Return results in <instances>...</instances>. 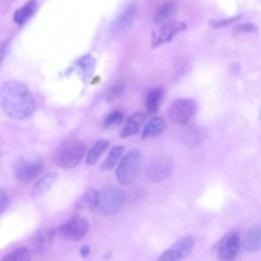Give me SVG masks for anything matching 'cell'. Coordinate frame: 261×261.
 I'll use <instances>...</instances> for the list:
<instances>
[{"instance_id": "6da1fadb", "label": "cell", "mask_w": 261, "mask_h": 261, "mask_svg": "<svg viewBox=\"0 0 261 261\" xmlns=\"http://www.w3.org/2000/svg\"><path fill=\"white\" fill-rule=\"evenodd\" d=\"M0 105L5 114L15 120L29 118L36 109L30 89L18 81H7L0 88Z\"/></svg>"}, {"instance_id": "8fae6325", "label": "cell", "mask_w": 261, "mask_h": 261, "mask_svg": "<svg viewBox=\"0 0 261 261\" xmlns=\"http://www.w3.org/2000/svg\"><path fill=\"white\" fill-rule=\"evenodd\" d=\"M186 29V24L184 22H169L166 21L161 24V28L153 35V46H158L164 43L169 42L176 34L184 31Z\"/></svg>"}, {"instance_id": "484cf974", "label": "cell", "mask_w": 261, "mask_h": 261, "mask_svg": "<svg viewBox=\"0 0 261 261\" xmlns=\"http://www.w3.org/2000/svg\"><path fill=\"white\" fill-rule=\"evenodd\" d=\"M123 91V86L121 84H116L113 87L110 88L108 94H107V99L108 100H113L116 99Z\"/></svg>"}, {"instance_id": "44dd1931", "label": "cell", "mask_w": 261, "mask_h": 261, "mask_svg": "<svg viewBox=\"0 0 261 261\" xmlns=\"http://www.w3.org/2000/svg\"><path fill=\"white\" fill-rule=\"evenodd\" d=\"M36 7H37V3L34 0L29 1L25 4H23L21 7H19L14 12V14H13L14 22H16L19 25L27 22L33 16V14L36 10Z\"/></svg>"}, {"instance_id": "d4e9b609", "label": "cell", "mask_w": 261, "mask_h": 261, "mask_svg": "<svg viewBox=\"0 0 261 261\" xmlns=\"http://www.w3.org/2000/svg\"><path fill=\"white\" fill-rule=\"evenodd\" d=\"M234 32L238 34H244V33H257V28L256 25L252 23H244V24H239L236 27Z\"/></svg>"}, {"instance_id": "e0dca14e", "label": "cell", "mask_w": 261, "mask_h": 261, "mask_svg": "<svg viewBox=\"0 0 261 261\" xmlns=\"http://www.w3.org/2000/svg\"><path fill=\"white\" fill-rule=\"evenodd\" d=\"M163 98V90L161 87L152 88L148 91L145 99V106L149 114H156L159 110Z\"/></svg>"}, {"instance_id": "9c48e42d", "label": "cell", "mask_w": 261, "mask_h": 261, "mask_svg": "<svg viewBox=\"0 0 261 261\" xmlns=\"http://www.w3.org/2000/svg\"><path fill=\"white\" fill-rule=\"evenodd\" d=\"M195 246V239L192 236H186L176 241L159 257L158 261H175L181 260L190 255Z\"/></svg>"}, {"instance_id": "d6986e66", "label": "cell", "mask_w": 261, "mask_h": 261, "mask_svg": "<svg viewBox=\"0 0 261 261\" xmlns=\"http://www.w3.org/2000/svg\"><path fill=\"white\" fill-rule=\"evenodd\" d=\"M175 12V3L173 1H166L162 3L154 13V22L162 24L170 19Z\"/></svg>"}, {"instance_id": "5b68a950", "label": "cell", "mask_w": 261, "mask_h": 261, "mask_svg": "<svg viewBox=\"0 0 261 261\" xmlns=\"http://www.w3.org/2000/svg\"><path fill=\"white\" fill-rule=\"evenodd\" d=\"M196 112L197 103L189 98H180L172 101L167 110L169 119L177 124H187Z\"/></svg>"}, {"instance_id": "7c38bea8", "label": "cell", "mask_w": 261, "mask_h": 261, "mask_svg": "<svg viewBox=\"0 0 261 261\" xmlns=\"http://www.w3.org/2000/svg\"><path fill=\"white\" fill-rule=\"evenodd\" d=\"M55 239L54 228L39 229L32 238V246L35 252L39 254L46 253L53 245Z\"/></svg>"}, {"instance_id": "4316f807", "label": "cell", "mask_w": 261, "mask_h": 261, "mask_svg": "<svg viewBox=\"0 0 261 261\" xmlns=\"http://www.w3.org/2000/svg\"><path fill=\"white\" fill-rule=\"evenodd\" d=\"M9 204V198L2 189H0V213H2Z\"/></svg>"}, {"instance_id": "83f0119b", "label": "cell", "mask_w": 261, "mask_h": 261, "mask_svg": "<svg viewBox=\"0 0 261 261\" xmlns=\"http://www.w3.org/2000/svg\"><path fill=\"white\" fill-rule=\"evenodd\" d=\"M8 49H9V44H8V42L4 43V44L0 47V64L2 63V61H3L4 58H5V56L7 55Z\"/></svg>"}, {"instance_id": "3957f363", "label": "cell", "mask_w": 261, "mask_h": 261, "mask_svg": "<svg viewBox=\"0 0 261 261\" xmlns=\"http://www.w3.org/2000/svg\"><path fill=\"white\" fill-rule=\"evenodd\" d=\"M125 203V194L115 186H106L99 191V201L96 211L104 216L116 214Z\"/></svg>"}, {"instance_id": "5bb4252c", "label": "cell", "mask_w": 261, "mask_h": 261, "mask_svg": "<svg viewBox=\"0 0 261 261\" xmlns=\"http://www.w3.org/2000/svg\"><path fill=\"white\" fill-rule=\"evenodd\" d=\"M241 247L247 252H256L261 247V229L260 225L251 227L241 240Z\"/></svg>"}, {"instance_id": "30bf717a", "label": "cell", "mask_w": 261, "mask_h": 261, "mask_svg": "<svg viewBox=\"0 0 261 261\" xmlns=\"http://www.w3.org/2000/svg\"><path fill=\"white\" fill-rule=\"evenodd\" d=\"M171 172L172 161L168 157L164 156L153 158L147 167V175L152 181L164 180Z\"/></svg>"}, {"instance_id": "7a4b0ae2", "label": "cell", "mask_w": 261, "mask_h": 261, "mask_svg": "<svg viewBox=\"0 0 261 261\" xmlns=\"http://www.w3.org/2000/svg\"><path fill=\"white\" fill-rule=\"evenodd\" d=\"M86 153V145L77 139H69L63 142L53 155L54 162L61 168L76 166Z\"/></svg>"}, {"instance_id": "ba28073f", "label": "cell", "mask_w": 261, "mask_h": 261, "mask_svg": "<svg viewBox=\"0 0 261 261\" xmlns=\"http://www.w3.org/2000/svg\"><path fill=\"white\" fill-rule=\"evenodd\" d=\"M44 163L39 159H21L13 168L14 176L21 182H30L37 178L43 171Z\"/></svg>"}, {"instance_id": "2e32d148", "label": "cell", "mask_w": 261, "mask_h": 261, "mask_svg": "<svg viewBox=\"0 0 261 261\" xmlns=\"http://www.w3.org/2000/svg\"><path fill=\"white\" fill-rule=\"evenodd\" d=\"M99 201V191L96 189H91L86 192L75 203L76 210H87V211H94L98 206Z\"/></svg>"}, {"instance_id": "ac0fdd59", "label": "cell", "mask_w": 261, "mask_h": 261, "mask_svg": "<svg viewBox=\"0 0 261 261\" xmlns=\"http://www.w3.org/2000/svg\"><path fill=\"white\" fill-rule=\"evenodd\" d=\"M57 177H58L57 173L52 172V173H49V174L43 176L42 178H40L33 187L32 196L34 198H39V197L44 196L48 191L51 190V188L57 180Z\"/></svg>"}, {"instance_id": "603a6c76", "label": "cell", "mask_w": 261, "mask_h": 261, "mask_svg": "<svg viewBox=\"0 0 261 261\" xmlns=\"http://www.w3.org/2000/svg\"><path fill=\"white\" fill-rule=\"evenodd\" d=\"M3 260H14V261H25L31 259L30 252L27 248H17L12 252L8 253L6 256L2 258Z\"/></svg>"}, {"instance_id": "277c9868", "label": "cell", "mask_w": 261, "mask_h": 261, "mask_svg": "<svg viewBox=\"0 0 261 261\" xmlns=\"http://www.w3.org/2000/svg\"><path fill=\"white\" fill-rule=\"evenodd\" d=\"M143 163V157L139 150L128 151L120 160L116 168V179L120 185H128L138 176Z\"/></svg>"}, {"instance_id": "7402d4cb", "label": "cell", "mask_w": 261, "mask_h": 261, "mask_svg": "<svg viewBox=\"0 0 261 261\" xmlns=\"http://www.w3.org/2000/svg\"><path fill=\"white\" fill-rule=\"evenodd\" d=\"M123 152H124V147L123 146L117 145V146L112 147L111 150L109 151L108 155H107V158L104 160V162L100 166V169L104 170V171L111 170L116 165V163L118 162V160L122 156Z\"/></svg>"}, {"instance_id": "8992f818", "label": "cell", "mask_w": 261, "mask_h": 261, "mask_svg": "<svg viewBox=\"0 0 261 261\" xmlns=\"http://www.w3.org/2000/svg\"><path fill=\"white\" fill-rule=\"evenodd\" d=\"M241 249V237L236 231L224 234L216 245V255L219 260L230 261L237 258Z\"/></svg>"}, {"instance_id": "f1b7e54d", "label": "cell", "mask_w": 261, "mask_h": 261, "mask_svg": "<svg viewBox=\"0 0 261 261\" xmlns=\"http://www.w3.org/2000/svg\"><path fill=\"white\" fill-rule=\"evenodd\" d=\"M81 254L83 256H88L90 254V247L88 245H85L84 247H82L81 249Z\"/></svg>"}, {"instance_id": "ffe728a7", "label": "cell", "mask_w": 261, "mask_h": 261, "mask_svg": "<svg viewBox=\"0 0 261 261\" xmlns=\"http://www.w3.org/2000/svg\"><path fill=\"white\" fill-rule=\"evenodd\" d=\"M108 147H109L108 140L106 139L98 140L89 150L86 158V163L88 165H94L98 161V159L101 157V155L107 150Z\"/></svg>"}, {"instance_id": "52a82bcc", "label": "cell", "mask_w": 261, "mask_h": 261, "mask_svg": "<svg viewBox=\"0 0 261 261\" xmlns=\"http://www.w3.org/2000/svg\"><path fill=\"white\" fill-rule=\"evenodd\" d=\"M88 230L89 222L81 215H75L69 218L66 222L59 226V233L64 239L71 242H76L84 239Z\"/></svg>"}, {"instance_id": "9a60e30c", "label": "cell", "mask_w": 261, "mask_h": 261, "mask_svg": "<svg viewBox=\"0 0 261 261\" xmlns=\"http://www.w3.org/2000/svg\"><path fill=\"white\" fill-rule=\"evenodd\" d=\"M167 128L166 122L162 117L155 116L152 119L149 120V122L146 124L142 132V139H151V138H156L162 135Z\"/></svg>"}, {"instance_id": "4fadbf2b", "label": "cell", "mask_w": 261, "mask_h": 261, "mask_svg": "<svg viewBox=\"0 0 261 261\" xmlns=\"http://www.w3.org/2000/svg\"><path fill=\"white\" fill-rule=\"evenodd\" d=\"M147 118V115L143 111L135 112L130 116H128L125 120V123L122 127V130L120 133L121 138H127L130 136H134L139 133L141 126L145 122Z\"/></svg>"}, {"instance_id": "cb8c5ba5", "label": "cell", "mask_w": 261, "mask_h": 261, "mask_svg": "<svg viewBox=\"0 0 261 261\" xmlns=\"http://www.w3.org/2000/svg\"><path fill=\"white\" fill-rule=\"evenodd\" d=\"M123 120V115L119 111H113L107 115V117L104 120V126L105 127H112L119 125Z\"/></svg>"}, {"instance_id": "f546056e", "label": "cell", "mask_w": 261, "mask_h": 261, "mask_svg": "<svg viewBox=\"0 0 261 261\" xmlns=\"http://www.w3.org/2000/svg\"><path fill=\"white\" fill-rule=\"evenodd\" d=\"M0 157H1V153H0Z\"/></svg>"}]
</instances>
